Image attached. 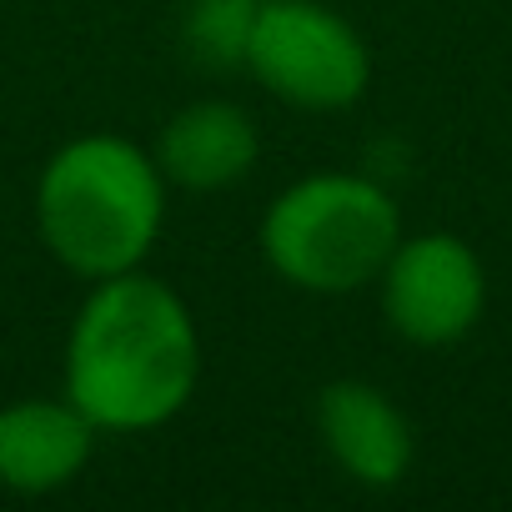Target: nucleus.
Masks as SVG:
<instances>
[{
	"instance_id": "f257e3e1",
	"label": "nucleus",
	"mask_w": 512,
	"mask_h": 512,
	"mask_svg": "<svg viewBox=\"0 0 512 512\" xmlns=\"http://www.w3.org/2000/svg\"><path fill=\"white\" fill-rule=\"evenodd\" d=\"M201 377V337L186 302L156 277L96 282L66 342V397L111 432L171 422Z\"/></svg>"
},
{
	"instance_id": "f03ea898",
	"label": "nucleus",
	"mask_w": 512,
	"mask_h": 512,
	"mask_svg": "<svg viewBox=\"0 0 512 512\" xmlns=\"http://www.w3.org/2000/svg\"><path fill=\"white\" fill-rule=\"evenodd\" d=\"M161 166L121 136H81L51 156L36 191V221L56 262L86 282L136 272L166 221Z\"/></svg>"
},
{
	"instance_id": "7ed1b4c3",
	"label": "nucleus",
	"mask_w": 512,
	"mask_h": 512,
	"mask_svg": "<svg viewBox=\"0 0 512 512\" xmlns=\"http://www.w3.org/2000/svg\"><path fill=\"white\" fill-rule=\"evenodd\" d=\"M397 241L402 216L392 196L347 171L287 186L262 221V251L272 272L307 292H357L377 282Z\"/></svg>"
},
{
	"instance_id": "20e7f679",
	"label": "nucleus",
	"mask_w": 512,
	"mask_h": 512,
	"mask_svg": "<svg viewBox=\"0 0 512 512\" xmlns=\"http://www.w3.org/2000/svg\"><path fill=\"white\" fill-rule=\"evenodd\" d=\"M246 66L272 96L307 111H342L367 91L362 36L317 0H256Z\"/></svg>"
},
{
	"instance_id": "39448f33",
	"label": "nucleus",
	"mask_w": 512,
	"mask_h": 512,
	"mask_svg": "<svg viewBox=\"0 0 512 512\" xmlns=\"http://www.w3.org/2000/svg\"><path fill=\"white\" fill-rule=\"evenodd\" d=\"M482 262L467 241L447 231H427L397 241L392 262L382 267V312L417 347H447L482 317Z\"/></svg>"
},
{
	"instance_id": "423d86ee",
	"label": "nucleus",
	"mask_w": 512,
	"mask_h": 512,
	"mask_svg": "<svg viewBox=\"0 0 512 512\" xmlns=\"http://www.w3.org/2000/svg\"><path fill=\"white\" fill-rule=\"evenodd\" d=\"M317 427L347 477L392 487L412 467V427L372 382H332L317 402Z\"/></svg>"
},
{
	"instance_id": "0eeeda50",
	"label": "nucleus",
	"mask_w": 512,
	"mask_h": 512,
	"mask_svg": "<svg viewBox=\"0 0 512 512\" xmlns=\"http://www.w3.org/2000/svg\"><path fill=\"white\" fill-rule=\"evenodd\" d=\"M96 442V422L66 402H16L0 412V482L16 492L66 487Z\"/></svg>"
},
{
	"instance_id": "6e6552de",
	"label": "nucleus",
	"mask_w": 512,
	"mask_h": 512,
	"mask_svg": "<svg viewBox=\"0 0 512 512\" xmlns=\"http://www.w3.org/2000/svg\"><path fill=\"white\" fill-rule=\"evenodd\" d=\"M156 166L186 191H221L256 166V126L226 101L181 106L156 141Z\"/></svg>"
},
{
	"instance_id": "1a4fd4ad",
	"label": "nucleus",
	"mask_w": 512,
	"mask_h": 512,
	"mask_svg": "<svg viewBox=\"0 0 512 512\" xmlns=\"http://www.w3.org/2000/svg\"><path fill=\"white\" fill-rule=\"evenodd\" d=\"M256 21V0H196L186 16V41L211 66H241Z\"/></svg>"
}]
</instances>
